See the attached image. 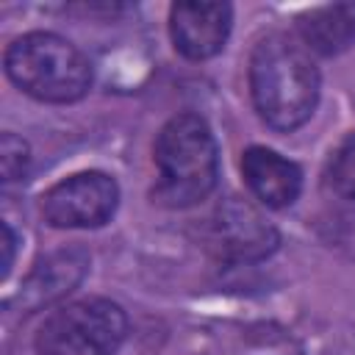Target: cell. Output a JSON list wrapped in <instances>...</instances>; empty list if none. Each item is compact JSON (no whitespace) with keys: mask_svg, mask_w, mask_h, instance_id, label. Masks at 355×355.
I'll use <instances>...</instances> for the list:
<instances>
[{"mask_svg":"<svg viewBox=\"0 0 355 355\" xmlns=\"http://www.w3.org/2000/svg\"><path fill=\"white\" fill-rule=\"evenodd\" d=\"M89 263H92V255L80 244H67L44 252L22 277L19 291L8 305L17 302L25 313L61 305V300H67V294H72L83 283V277L89 275Z\"/></svg>","mask_w":355,"mask_h":355,"instance_id":"obj_8","label":"cell"},{"mask_svg":"<svg viewBox=\"0 0 355 355\" xmlns=\"http://www.w3.org/2000/svg\"><path fill=\"white\" fill-rule=\"evenodd\" d=\"M202 244L227 266L258 263L280 247L277 227L244 197H225L202 225Z\"/></svg>","mask_w":355,"mask_h":355,"instance_id":"obj_5","label":"cell"},{"mask_svg":"<svg viewBox=\"0 0 355 355\" xmlns=\"http://www.w3.org/2000/svg\"><path fill=\"white\" fill-rule=\"evenodd\" d=\"M119 183L103 169H83L61 178L39 197L42 219L55 230H97L119 208Z\"/></svg>","mask_w":355,"mask_h":355,"instance_id":"obj_6","label":"cell"},{"mask_svg":"<svg viewBox=\"0 0 355 355\" xmlns=\"http://www.w3.org/2000/svg\"><path fill=\"white\" fill-rule=\"evenodd\" d=\"M241 178L250 194L272 211L291 208L302 194V169L272 147L252 144L241 153Z\"/></svg>","mask_w":355,"mask_h":355,"instance_id":"obj_9","label":"cell"},{"mask_svg":"<svg viewBox=\"0 0 355 355\" xmlns=\"http://www.w3.org/2000/svg\"><path fill=\"white\" fill-rule=\"evenodd\" d=\"M233 31V6L222 0H178L169 6V39L186 61L219 55Z\"/></svg>","mask_w":355,"mask_h":355,"instance_id":"obj_7","label":"cell"},{"mask_svg":"<svg viewBox=\"0 0 355 355\" xmlns=\"http://www.w3.org/2000/svg\"><path fill=\"white\" fill-rule=\"evenodd\" d=\"M0 233H3V269H0V275H3V280L11 275V266H14V252H17V233H14V227L8 225V222H0Z\"/></svg>","mask_w":355,"mask_h":355,"instance_id":"obj_13","label":"cell"},{"mask_svg":"<svg viewBox=\"0 0 355 355\" xmlns=\"http://www.w3.org/2000/svg\"><path fill=\"white\" fill-rule=\"evenodd\" d=\"M31 161H33L31 144L22 136L6 130L0 136V178H3V183L8 186V183L25 180L31 172Z\"/></svg>","mask_w":355,"mask_h":355,"instance_id":"obj_12","label":"cell"},{"mask_svg":"<svg viewBox=\"0 0 355 355\" xmlns=\"http://www.w3.org/2000/svg\"><path fill=\"white\" fill-rule=\"evenodd\" d=\"M155 183L150 197L169 211H186L208 200L219 183V144L211 125L180 111L169 116L153 141Z\"/></svg>","mask_w":355,"mask_h":355,"instance_id":"obj_2","label":"cell"},{"mask_svg":"<svg viewBox=\"0 0 355 355\" xmlns=\"http://www.w3.org/2000/svg\"><path fill=\"white\" fill-rule=\"evenodd\" d=\"M297 39L322 58L347 53L355 44V3L316 6L294 19Z\"/></svg>","mask_w":355,"mask_h":355,"instance_id":"obj_10","label":"cell"},{"mask_svg":"<svg viewBox=\"0 0 355 355\" xmlns=\"http://www.w3.org/2000/svg\"><path fill=\"white\" fill-rule=\"evenodd\" d=\"M3 69L22 94L50 105L78 103L94 83L89 55L53 31H28L14 36L6 44Z\"/></svg>","mask_w":355,"mask_h":355,"instance_id":"obj_3","label":"cell"},{"mask_svg":"<svg viewBox=\"0 0 355 355\" xmlns=\"http://www.w3.org/2000/svg\"><path fill=\"white\" fill-rule=\"evenodd\" d=\"M324 183L341 200L355 202V130L347 133L338 141V147L330 153L324 166Z\"/></svg>","mask_w":355,"mask_h":355,"instance_id":"obj_11","label":"cell"},{"mask_svg":"<svg viewBox=\"0 0 355 355\" xmlns=\"http://www.w3.org/2000/svg\"><path fill=\"white\" fill-rule=\"evenodd\" d=\"M247 83L255 114L275 133L302 128L322 97V72L313 53L286 31H272L255 42Z\"/></svg>","mask_w":355,"mask_h":355,"instance_id":"obj_1","label":"cell"},{"mask_svg":"<svg viewBox=\"0 0 355 355\" xmlns=\"http://www.w3.org/2000/svg\"><path fill=\"white\" fill-rule=\"evenodd\" d=\"M130 330L128 313L108 297L55 305L33 336L36 355H116Z\"/></svg>","mask_w":355,"mask_h":355,"instance_id":"obj_4","label":"cell"}]
</instances>
